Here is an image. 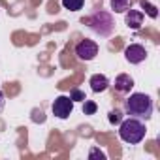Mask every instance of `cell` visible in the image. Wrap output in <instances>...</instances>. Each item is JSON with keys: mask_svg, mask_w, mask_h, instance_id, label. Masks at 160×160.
Here are the masks:
<instances>
[{"mask_svg": "<svg viewBox=\"0 0 160 160\" xmlns=\"http://www.w3.org/2000/svg\"><path fill=\"white\" fill-rule=\"evenodd\" d=\"M124 109L130 117H138V119L147 121L152 115V100H151V96H147L143 92H134L124 102Z\"/></svg>", "mask_w": 160, "mask_h": 160, "instance_id": "cell-1", "label": "cell"}, {"mask_svg": "<svg viewBox=\"0 0 160 160\" xmlns=\"http://www.w3.org/2000/svg\"><path fill=\"white\" fill-rule=\"evenodd\" d=\"M147 134V128L145 124L138 119V117H130L126 121H121L119 124V136L122 141L130 143V145H136V143H141L143 138Z\"/></svg>", "mask_w": 160, "mask_h": 160, "instance_id": "cell-2", "label": "cell"}, {"mask_svg": "<svg viewBox=\"0 0 160 160\" xmlns=\"http://www.w3.org/2000/svg\"><path fill=\"white\" fill-rule=\"evenodd\" d=\"M89 25H91V28H92L96 34H100V36H109V34L113 32V27H115L111 13H108V12H102V10L91 15V19H89Z\"/></svg>", "mask_w": 160, "mask_h": 160, "instance_id": "cell-3", "label": "cell"}, {"mask_svg": "<svg viewBox=\"0 0 160 160\" xmlns=\"http://www.w3.org/2000/svg\"><path fill=\"white\" fill-rule=\"evenodd\" d=\"M51 109H53V115H55V117H58V119H68V117L72 115V111H73V102H72L70 96L60 94V96L55 98Z\"/></svg>", "mask_w": 160, "mask_h": 160, "instance_id": "cell-4", "label": "cell"}, {"mask_svg": "<svg viewBox=\"0 0 160 160\" xmlns=\"http://www.w3.org/2000/svg\"><path fill=\"white\" fill-rule=\"evenodd\" d=\"M75 55L79 60H92L96 55H98V43L92 42V40H81L77 45H75Z\"/></svg>", "mask_w": 160, "mask_h": 160, "instance_id": "cell-5", "label": "cell"}, {"mask_svg": "<svg viewBox=\"0 0 160 160\" xmlns=\"http://www.w3.org/2000/svg\"><path fill=\"white\" fill-rule=\"evenodd\" d=\"M124 58L130 64H141L147 58V49L143 45H139V43H130L124 49Z\"/></svg>", "mask_w": 160, "mask_h": 160, "instance_id": "cell-6", "label": "cell"}, {"mask_svg": "<svg viewBox=\"0 0 160 160\" xmlns=\"http://www.w3.org/2000/svg\"><path fill=\"white\" fill-rule=\"evenodd\" d=\"M124 13H126L124 21H126V27L128 28L138 30L143 25V12H139V10H126Z\"/></svg>", "mask_w": 160, "mask_h": 160, "instance_id": "cell-7", "label": "cell"}, {"mask_svg": "<svg viewBox=\"0 0 160 160\" xmlns=\"http://www.w3.org/2000/svg\"><path fill=\"white\" fill-rule=\"evenodd\" d=\"M132 87H134V79H132L128 73H119V75L115 77V89H117L119 92L128 94V92L132 91Z\"/></svg>", "mask_w": 160, "mask_h": 160, "instance_id": "cell-8", "label": "cell"}, {"mask_svg": "<svg viewBox=\"0 0 160 160\" xmlns=\"http://www.w3.org/2000/svg\"><path fill=\"white\" fill-rule=\"evenodd\" d=\"M89 85H91L92 92H104V91H108V87H109V79H108L104 73H94V75L91 77Z\"/></svg>", "mask_w": 160, "mask_h": 160, "instance_id": "cell-9", "label": "cell"}, {"mask_svg": "<svg viewBox=\"0 0 160 160\" xmlns=\"http://www.w3.org/2000/svg\"><path fill=\"white\" fill-rule=\"evenodd\" d=\"M111 2V10L115 13H124L126 10L132 8V0H109Z\"/></svg>", "mask_w": 160, "mask_h": 160, "instance_id": "cell-10", "label": "cell"}, {"mask_svg": "<svg viewBox=\"0 0 160 160\" xmlns=\"http://www.w3.org/2000/svg\"><path fill=\"white\" fill-rule=\"evenodd\" d=\"M139 6H141V10H145V13H147L151 19H156V17H158V8H156L154 4H151L149 0H139Z\"/></svg>", "mask_w": 160, "mask_h": 160, "instance_id": "cell-11", "label": "cell"}, {"mask_svg": "<svg viewBox=\"0 0 160 160\" xmlns=\"http://www.w3.org/2000/svg\"><path fill=\"white\" fill-rule=\"evenodd\" d=\"M60 2H62V8H64V10L77 12V10H81V8H83L85 0H60Z\"/></svg>", "mask_w": 160, "mask_h": 160, "instance_id": "cell-12", "label": "cell"}, {"mask_svg": "<svg viewBox=\"0 0 160 160\" xmlns=\"http://www.w3.org/2000/svg\"><path fill=\"white\" fill-rule=\"evenodd\" d=\"M96 109H98V106H96V102H92V100H83V113L85 115H94L96 113Z\"/></svg>", "mask_w": 160, "mask_h": 160, "instance_id": "cell-13", "label": "cell"}, {"mask_svg": "<svg viewBox=\"0 0 160 160\" xmlns=\"http://www.w3.org/2000/svg\"><path fill=\"white\" fill-rule=\"evenodd\" d=\"M109 122L111 124H121V121H122V113L119 111V109H113V111H109Z\"/></svg>", "mask_w": 160, "mask_h": 160, "instance_id": "cell-14", "label": "cell"}, {"mask_svg": "<svg viewBox=\"0 0 160 160\" xmlns=\"http://www.w3.org/2000/svg\"><path fill=\"white\" fill-rule=\"evenodd\" d=\"M70 98H72V102H83L87 96H85V92H83V91H79V89H73V91L70 92Z\"/></svg>", "mask_w": 160, "mask_h": 160, "instance_id": "cell-15", "label": "cell"}, {"mask_svg": "<svg viewBox=\"0 0 160 160\" xmlns=\"http://www.w3.org/2000/svg\"><path fill=\"white\" fill-rule=\"evenodd\" d=\"M89 158H91V160H106V152H102L100 149L92 147L91 152H89Z\"/></svg>", "mask_w": 160, "mask_h": 160, "instance_id": "cell-16", "label": "cell"}, {"mask_svg": "<svg viewBox=\"0 0 160 160\" xmlns=\"http://www.w3.org/2000/svg\"><path fill=\"white\" fill-rule=\"evenodd\" d=\"M4 106H6V96H4V92L0 91V111L4 109Z\"/></svg>", "mask_w": 160, "mask_h": 160, "instance_id": "cell-17", "label": "cell"}]
</instances>
